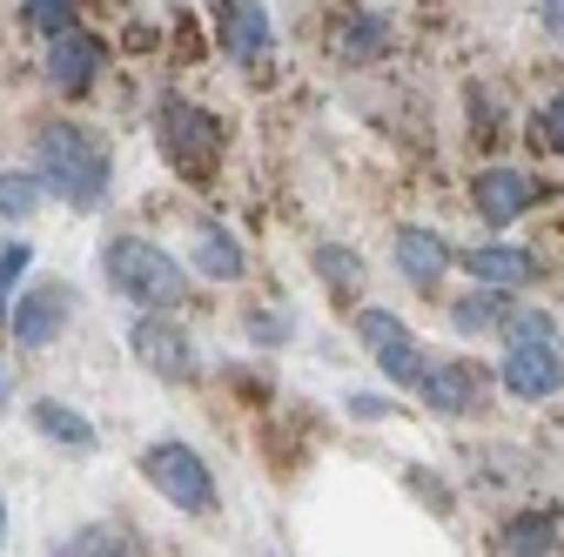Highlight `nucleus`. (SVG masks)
Wrapping results in <instances>:
<instances>
[{
	"mask_svg": "<svg viewBox=\"0 0 564 557\" xmlns=\"http://www.w3.org/2000/svg\"><path fill=\"white\" fill-rule=\"evenodd\" d=\"M538 201H544V182H538L531 168H518V162H484V168L470 175V216H477L490 236H511Z\"/></svg>",
	"mask_w": 564,
	"mask_h": 557,
	"instance_id": "obj_5",
	"label": "nucleus"
},
{
	"mask_svg": "<svg viewBox=\"0 0 564 557\" xmlns=\"http://www.w3.org/2000/svg\"><path fill=\"white\" fill-rule=\"evenodd\" d=\"M242 336L256 342V350H290V342H296V316L290 309H242Z\"/></svg>",
	"mask_w": 564,
	"mask_h": 557,
	"instance_id": "obj_24",
	"label": "nucleus"
},
{
	"mask_svg": "<svg viewBox=\"0 0 564 557\" xmlns=\"http://www.w3.org/2000/svg\"><path fill=\"white\" fill-rule=\"evenodd\" d=\"M390 269L403 275V290H416V296H444L451 269H464V255H457V249H451L437 229L403 222V229L390 236Z\"/></svg>",
	"mask_w": 564,
	"mask_h": 557,
	"instance_id": "obj_10",
	"label": "nucleus"
},
{
	"mask_svg": "<svg viewBox=\"0 0 564 557\" xmlns=\"http://www.w3.org/2000/svg\"><path fill=\"white\" fill-rule=\"evenodd\" d=\"M310 269H316V283H323L336 303H357L364 283H370L364 249H349V242H316V249H310Z\"/></svg>",
	"mask_w": 564,
	"mask_h": 557,
	"instance_id": "obj_20",
	"label": "nucleus"
},
{
	"mask_svg": "<svg viewBox=\"0 0 564 557\" xmlns=\"http://www.w3.org/2000/svg\"><path fill=\"white\" fill-rule=\"evenodd\" d=\"M524 128H531V149H538V155H557V162H564V88H551V95L531 108Z\"/></svg>",
	"mask_w": 564,
	"mask_h": 557,
	"instance_id": "obj_25",
	"label": "nucleus"
},
{
	"mask_svg": "<svg viewBox=\"0 0 564 557\" xmlns=\"http://www.w3.org/2000/svg\"><path fill=\"white\" fill-rule=\"evenodd\" d=\"M75 14H82V0H28V8H21V21H28L41 41L67 34V28H75Z\"/></svg>",
	"mask_w": 564,
	"mask_h": 557,
	"instance_id": "obj_27",
	"label": "nucleus"
},
{
	"mask_svg": "<svg viewBox=\"0 0 564 557\" xmlns=\"http://www.w3.org/2000/svg\"><path fill=\"white\" fill-rule=\"evenodd\" d=\"M498 390L511 403H551L564 390V342H505Z\"/></svg>",
	"mask_w": 564,
	"mask_h": 557,
	"instance_id": "obj_11",
	"label": "nucleus"
},
{
	"mask_svg": "<svg viewBox=\"0 0 564 557\" xmlns=\"http://www.w3.org/2000/svg\"><path fill=\"white\" fill-rule=\"evenodd\" d=\"M464 275L470 283H484V290H531L538 275H551L544 269V255L538 249H524V242H511V236H490V242H477L470 255H464Z\"/></svg>",
	"mask_w": 564,
	"mask_h": 557,
	"instance_id": "obj_14",
	"label": "nucleus"
},
{
	"mask_svg": "<svg viewBox=\"0 0 564 557\" xmlns=\"http://www.w3.org/2000/svg\"><path fill=\"white\" fill-rule=\"evenodd\" d=\"M28 269H34V249H28L21 236H8V242H0V329H8V316H14V303H21Z\"/></svg>",
	"mask_w": 564,
	"mask_h": 557,
	"instance_id": "obj_23",
	"label": "nucleus"
},
{
	"mask_svg": "<svg viewBox=\"0 0 564 557\" xmlns=\"http://www.w3.org/2000/svg\"><path fill=\"white\" fill-rule=\"evenodd\" d=\"M95 269H101V290L121 296L134 316H175L195 296V269L149 236H108Z\"/></svg>",
	"mask_w": 564,
	"mask_h": 557,
	"instance_id": "obj_2",
	"label": "nucleus"
},
{
	"mask_svg": "<svg viewBox=\"0 0 564 557\" xmlns=\"http://www.w3.org/2000/svg\"><path fill=\"white\" fill-rule=\"evenodd\" d=\"M383 54H390V14H377V8H343L329 21V61L336 67H370Z\"/></svg>",
	"mask_w": 564,
	"mask_h": 557,
	"instance_id": "obj_16",
	"label": "nucleus"
},
{
	"mask_svg": "<svg viewBox=\"0 0 564 557\" xmlns=\"http://www.w3.org/2000/svg\"><path fill=\"white\" fill-rule=\"evenodd\" d=\"M14 403V376H8V363H0V409Z\"/></svg>",
	"mask_w": 564,
	"mask_h": 557,
	"instance_id": "obj_32",
	"label": "nucleus"
},
{
	"mask_svg": "<svg viewBox=\"0 0 564 557\" xmlns=\"http://www.w3.org/2000/svg\"><path fill=\"white\" fill-rule=\"evenodd\" d=\"M498 557H564V511L557 504H524L498 531Z\"/></svg>",
	"mask_w": 564,
	"mask_h": 557,
	"instance_id": "obj_17",
	"label": "nucleus"
},
{
	"mask_svg": "<svg viewBox=\"0 0 564 557\" xmlns=\"http://www.w3.org/2000/svg\"><path fill=\"white\" fill-rule=\"evenodd\" d=\"M41 201H47V188H41L34 168H0V222H8V229L34 222V216H41Z\"/></svg>",
	"mask_w": 564,
	"mask_h": 557,
	"instance_id": "obj_21",
	"label": "nucleus"
},
{
	"mask_svg": "<svg viewBox=\"0 0 564 557\" xmlns=\"http://www.w3.org/2000/svg\"><path fill=\"white\" fill-rule=\"evenodd\" d=\"M357 342H364V357L377 363V376L390 383V390H416V376H423V363H431V357H423V342H416V329L397 316V309H357Z\"/></svg>",
	"mask_w": 564,
	"mask_h": 557,
	"instance_id": "obj_7",
	"label": "nucleus"
},
{
	"mask_svg": "<svg viewBox=\"0 0 564 557\" xmlns=\"http://www.w3.org/2000/svg\"><path fill=\"white\" fill-rule=\"evenodd\" d=\"M208 21H216V47L236 61V67H256L275 54V21L262 0H216L208 8Z\"/></svg>",
	"mask_w": 564,
	"mask_h": 557,
	"instance_id": "obj_13",
	"label": "nucleus"
},
{
	"mask_svg": "<svg viewBox=\"0 0 564 557\" xmlns=\"http://www.w3.org/2000/svg\"><path fill=\"white\" fill-rule=\"evenodd\" d=\"M464 121H470V134L490 149L498 142V128H505V114H498V88H484V81H470L464 88Z\"/></svg>",
	"mask_w": 564,
	"mask_h": 557,
	"instance_id": "obj_26",
	"label": "nucleus"
},
{
	"mask_svg": "<svg viewBox=\"0 0 564 557\" xmlns=\"http://www.w3.org/2000/svg\"><path fill=\"white\" fill-rule=\"evenodd\" d=\"M557 336L564 329L551 309H511V323H505V342H557Z\"/></svg>",
	"mask_w": 564,
	"mask_h": 557,
	"instance_id": "obj_29",
	"label": "nucleus"
},
{
	"mask_svg": "<svg viewBox=\"0 0 564 557\" xmlns=\"http://www.w3.org/2000/svg\"><path fill=\"white\" fill-rule=\"evenodd\" d=\"M0 537H8V504H0Z\"/></svg>",
	"mask_w": 564,
	"mask_h": 557,
	"instance_id": "obj_33",
	"label": "nucleus"
},
{
	"mask_svg": "<svg viewBox=\"0 0 564 557\" xmlns=\"http://www.w3.org/2000/svg\"><path fill=\"white\" fill-rule=\"evenodd\" d=\"M134 470H141V483H149V491H155L169 511H182V517H216V504H223L208 457H202L195 444H182V437H155V444H141Z\"/></svg>",
	"mask_w": 564,
	"mask_h": 557,
	"instance_id": "obj_4",
	"label": "nucleus"
},
{
	"mask_svg": "<svg viewBox=\"0 0 564 557\" xmlns=\"http://www.w3.org/2000/svg\"><path fill=\"white\" fill-rule=\"evenodd\" d=\"M202 283H242L249 275V249H242V236L223 222V216H188V255H182Z\"/></svg>",
	"mask_w": 564,
	"mask_h": 557,
	"instance_id": "obj_12",
	"label": "nucleus"
},
{
	"mask_svg": "<svg viewBox=\"0 0 564 557\" xmlns=\"http://www.w3.org/2000/svg\"><path fill=\"white\" fill-rule=\"evenodd\" d=\"M511 290H484V283H470L464 296H451L444 303V323L457 329V336H505V323H511Z\"/></svg>",
	"mask_w": 564,
	"mask_h": 557,
	"instance_id": "obj_19",
	"label": "nucleus"
},
{
	"mask_svg": "<svg viewBox=\"0 0 564 557\" xmlns=\"http://www.w3.org/2000/svg\"><path fill=\"white\" fill-rule=\"evenodd\" d=\"M101 75H108V47H101V34H88V28H67V34H54V41L41 47V81H47L61 101L95 95Z\"/></svg>",
	"mask_w": 564,
	"mask_h": 557,
	"instance_id": "obj_9",
	"label": "nucleus"
},
{
	"mask_svg": "<svg viewBox=\"0 0 564 557\" xmlns=\"http://www.w3.org/2000/svg\"><path fill=\"white\" fill-rule=\"evenodd\" d=\"M557 342H564V336H557Z\"/></svg>",
	"mask_w": 564,
	"mask_h": 557,
	"instance_id": "obj_34",
	"label": "nucleus"
},
{
	"mask_svg": "<svg viewBox=\"0 0 564 557\" xmlns=\"http://www.w3.org/2000/svg\"><path fill=\"white\" fill-rule=\"evenodd\" d=\"M28 162L47 188V201L75 208V216H88V208H101V195L115 188V149L108 134L75 121V114H47L28 128Z\"/></svg>",
	"mask_w": 564,
	"mask_h": 557,
	"instance_id": "obj_1",
	"label": "nucleus"
},
{
	"mask_svg": "<svg viewBox=\"0 0 564 557\" xmlns=\"http://www.w3.org/2000/svg\"><path fill=\"white\" fill-rule=\"evenodd\" d=\"M28 424H34V437H41V444H54V450H67V457L101 450L95 416H82L75 403H61V396H34V403H28Z\"/></svg>",
	"mask_w": 564,
	"mask_h": 557,
	"instance_id": "obj_18",
	"label": "nucleus"
},
{
	"mask_svg": "<svg viewBox=\"0 0 564 557\" xmlns=\"http://www.w3.org/2000/svg\"><path fill=\"white\" fill-rule=\"evenodd\" d=\"M343 409H349V424H390V416H403V403L383 396V390H349Z\"/></svg>",
	"mask_w": 564,
	"mask_h": 557,
	"instance_id": "obj_30",
	"label": "nucleus"
},
{
	"mask_svg": "<svg viewBox=\"0 0 564 557\" xmlns=\"http://www.w3.org/2000/svg\"><path fill=\"white\" fill-rule=\"evenodd\" d=\"M149 134H155V155L169 162V175H182V182H208L223 168V121H216V108H202V101H188L175 88L155 95Z\"/></svg>",
	"mask_w": 564,
	"mask_h": 557,
	"instance_id": "obj_3",
	"label": "nucleus"
},
{
	"mask_svg": "<svg viewBox=\"0 0 564 557\" xmlns=\"http://www.w3.org/2000/svg\"><path fill=\"white\" fill-rule=\"evenodd\" d=\"M538 21H544V34H564V0H538Z\"/></svg>",
	"mask_w": 564,
	"mask_h": 557,
	"instance_id": "obj_31",
	"label": "nucleus"
},
{
	"mask_svg": "<svg viewBox=\"0 0 564 557\" xmlns=\"http://www.w3.org/2000/svg\"><path fill=\"white\" fill-rule=\"evenodd\" d=\"M47 557H134V537L121 524H82V531H67Z\"/></svg>",
	"mask_w": 564,
	"mask_h": 557,
	"instance_id": "obj_22",
	"label": "nucleus"
},
{
	"mask_svg": "<svg viewBox=\"0 0 564 557\" xmlns=\"http://www.w3.org/2000/svg\"><path fill=\"white\" fill-rule=\"evenodd\" d=\"M128 357L155 383H169V390H188L202 376V350H195V336L175 316H134L128 323Z\"/></svg>",
	"mask_w": 564,
	"mask_h": 557,
	"instance_id": "obj_6",
	"label": "nucleus"
},
{
	"mask_svg": "<svg viewBox=\"0 0 564 557\" xmlns=\"http://www.w3.org/2000/svg\"><path fill=\"white\" fill-rule=\"evenodd\" d=\"M67 316H75V290L67 283H47V290H28L21 303H14V316H8V336H14V350H47V342H61V329H67Z\"/></svg>",
	"mask_w": 564,
	"mask_h": 557,
	"instance_id": "obj_15",
	"label": "nucleus"
},
{
	"mask_svg": "<svg viewBox=\"0 0 564 557\" xmlns=\"http://www.w3.org/2000/svg\"><path fill=\"white\" fill-rule=\"evenodd\" d=\"M490 390H498V370H484V363H464V357H431L423 363V376H416V409H431V416H477L484 403H490Z\"/></svg>",
	"mask_w": 564,
	"mask_h": 557,
	"instance_id": "obj_8",
	"label": "nucleus"
},
{
	"mask_svg": "<svg viewBox=\"0 0 564 557\" xmlns=\"http://www.w3.org/2000/svg\"><path fill=\"white\" fill-rule=\"evenodd\" d=\"M403 483H410V498H416V504H431L437 517H457V498L444 491V470H423V463H410V470H403Z\"/></svg>",
	"mask_w": 564,
	"mask_h": 557,
	"instance_id": "obj_28",
	"label": "nucleus"
}]
</instances>
